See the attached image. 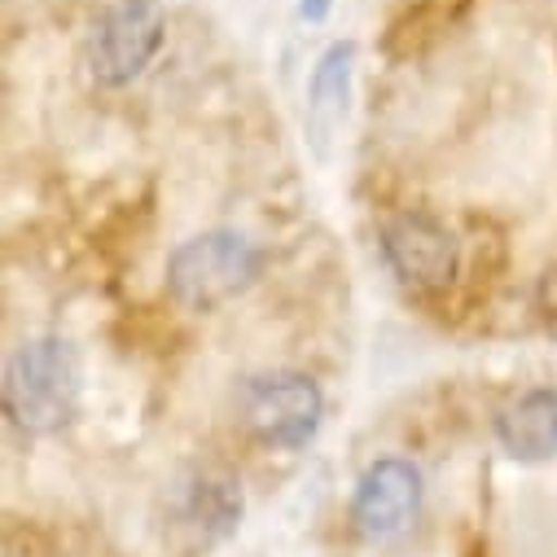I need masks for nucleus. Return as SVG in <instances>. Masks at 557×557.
<instances>
[{
	"label": "nucleus",
	"mask_w": 557,
	"mask_h": 557,
	"mask_svg": "<svg viewBox=\"0 0 557 557\" xmlns=\"http://www.w3.org/2000/svg\"><path fill=\"white\" fill-rule=\"evenodd\" d=\"M5 412L27 435H58L75 422L84 395V364L79 351L58 338H27L5 364Z\"/></svg>",
	"instance_id": "1"
},
{
	"label": "nucleus",
	"mask_w": 557,
	"mask_h": 557,
	"mask_svg": "<svg viewBox=\"0 0 557 557\" xmlns=\"http://www.w3.org/2000/svg\"><path fill=\"white\" fill-rule=\"evenodd\" d=\"M382 259L408 290H444L457 276V237L426 211H404L382 224Z\"/></svg>",
	"instance_id": "5"
},
{
	"label": "nucleus",
	"mask_w": 557,
	"mask_h": 557,
	"mask_svg": "<svg viewBox=\"0 0 557 557\" xmlns=\"http://www.w3.org/2000/svg\"><path fill=\"white\" fill-rule=\"evenodd\" d=\"M163 45V10L154 0H114L84 36V71L97 88H123L150 66Z\"/></svg>",
	"instance_id": "3"
},
{
	"label": "nucleus",
	"mask_w": 557,
	"mask_h": 557,
	"mask_svg": "<svg viewBox=\"0 0 557 557\" xmlns=\"http://www.w3.org/2000/svg\"><path fill=\"white\" fill-rule=\"evenodd\" d=\"M181 522L189 531H198L207 544L233 535L237 522H242V492H237V483L228 474H215V470L189 474L185 487H181Z\"/></svg>",
	"instance_id": "8"
},
{
	"label": "nucleus",
	"mask_w": 557,
	"mask_h": 557,
	"mask_svg": "<svg viewBox=\"0 0 557 557\" xmlns=\"http://www.w3.org/2000/svg\"><path fill=\"white\" fill-rule=\"evenodd\" d=\"M263 268V255L250 237L233 228H211L181 242L168 259V295L189 312H215L237 299Z\"/></svg>",
	"instance_id": "2"
},
{
	"label": "nucleus",
	"mask_w": 557,
	"mask_h": 557,
	"mask_svg": "<svg viewBox=\"0 0 557 557\" xmlns=\"http://www.w3.org/2000/svg\"><path fill=\"white\" fill-rule=\"evenodd\" d=\"M417 509H422V474H417V466L399 457H382L356 483L351 527L364 540H395L417 522Z\"/></svg>",
	"instance_id": "6"
},
{
	"label": "nucleus",
	"mask_w": 557,
	"mask_h": 557,
	"mask_svg": "<svg viewBox=\"0 0 557 557\" xmlns=\"http://www.w3.org/2000/svg\"><path fill=\"white\" fill-rule=\"evenodd\" d=\"M496 440L513 461H553L557 457V391L540 386L518 395L496 417Z\"/></svg>",
	"instance_id": "7"
},
{
	"label": "nucleus",
	"mask_w": 557,
	"mask_h": 557,
	"mask_svg": "<svg viewBox=\"0 0 557 557\" xmlns=\"http://www.w3.org/2000/svg\"><path fill=\"white\" fill-rule=\"evenodd\" d=\"M325 10H330V0H304V18H325Z\"/></svg>",
	"instance_id": "11"
},
{
	"label": "nucleus",
	"mask_w": 557,
	"mask_h": 557,
	"mask_svg": "<svg viewBox=\"0 0 557 557\" xmlns=\"http://www.w3.org/2000/svg\"><path fill=\"white\" fill-rule=\"evenodd\" d=\"M321 412L325 395L308 373H259L242 386V422L268 448L299 453L321 431Z\"/></svg>",
	"instance_id": "4"
},
{
	"label": "nucleus",
	"mask_w": 557,
	"mask_h": 557,
	"mask_svg": "<svg viewBox=\"0 0 557 557\" xmlns=\"http://www.w3.org/2000/svg\"><path fill=\"white\" fill-rule=\"evenodd\" d=\"M540 304L548 317H557V268L544 272V282H540Z\"/></svg>",
	"instance_id": "10"
},
{
	"label": "nucleus",
	"mask_w": 557,
	"mask_h": 557,
	"mask_svg": "<svg viewBox=\"0 0 557 557\" xmlns=\"http://www.w3.org/2000/svg\"><path fill=\"white\" fill-rule=\"evenodd\" d=\"M351 62H356V45H334L317 71H312V119L321 123H338L347 110V88H351Z\"/></svg>",
	"instance_id": "9"
}]
</instances>
